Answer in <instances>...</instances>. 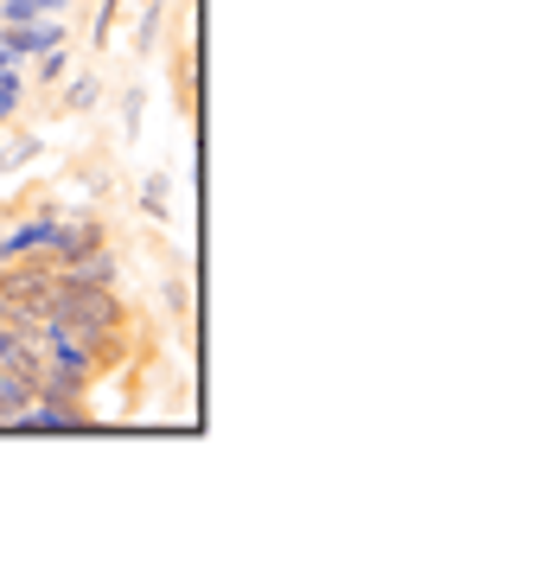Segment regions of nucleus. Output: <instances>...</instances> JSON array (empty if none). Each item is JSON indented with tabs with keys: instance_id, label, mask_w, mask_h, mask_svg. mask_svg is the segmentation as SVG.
Instances as JSON below:
<instances>
[{
	"instance_id": "1",
	"label": "nucleus",
	"mask_w": 555,
	"mask_h": 562,
	"mask_svg": "<svg viewBox=\"0 0 555 562\" xmlns=\"http://www.w3.org/2000/svg\"><path fill=\"white\" fill-rule=\"evenodd\" d=\"M58 26H33V20H13V33H7V45L0 52H20V58H33V52H58Z\"/></svg>"
}]
</instances>
